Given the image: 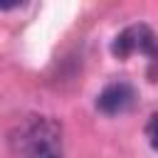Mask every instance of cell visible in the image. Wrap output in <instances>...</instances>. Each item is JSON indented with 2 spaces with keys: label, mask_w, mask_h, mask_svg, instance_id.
I'll use <instances>...</instances> for the list:
<instances>
[{
  "label": "cell",
  "mask_w": 158,
  "mask_h": 158,
  "mask_svg": "<svg viewBox=\"0 0 158 158\" xmlns=\"http://www.w3.org/2000/svg\"><path fill=\"white\" fill-rule=\"evenodd\" d=\"M146 138H148L151 148L158 151V114H153L148 118V123H146Z\"/></svg>",
  "instance_id": "277c9868"
},
{
  "label": "cell",
  "mask_w": 158,
  "mask_h": 158,
  "mask_svg": "<svg viewBox=\"0 0 158 158\" xmlns=\"http://www.w3.org/2000/svg\"><path fill=\"white\" fill-rule=\"evenodd\" d=\"M136 104V89L128 81H114L109 86H104V91L96 99V109L106 116H116L128 111Z\"/></svg>",
  "instance_id": "3957f363"
},
{
  "label": "cell",
  "mask_w": 158,
  "mask_h": 158,
  "mask_svg": "<svg viewBox=\"0 0 158 158\" xmlns=\"http://www.w3.org/2000/svg\"><path fill=\"white\" fill-rule=\"evenodd\" d=\"M15 158H62V126L49 116H30L10 133Z\"/></svg>",
  "instance_id": "6da1fadb"
},
{
  "label": "cell",
  "mask_w": 158,
  "mask_h": 158,
  "mask_svg": "<svg viewBox=\"0 0 158 158\" xmlns=\"http://www.w3.org/2000/svg\"><path fill=\"white\" fill-rule=\"evenodd\" d=\"M111 54L118 59H128L131 54H146L151 59V77L156 79V64H158V37L156 32L138 22V25H128L126 30H121L114 42H111Z\"/></svg>",
  "instance_id": "7a4b0ae2"
}]
</instances>
